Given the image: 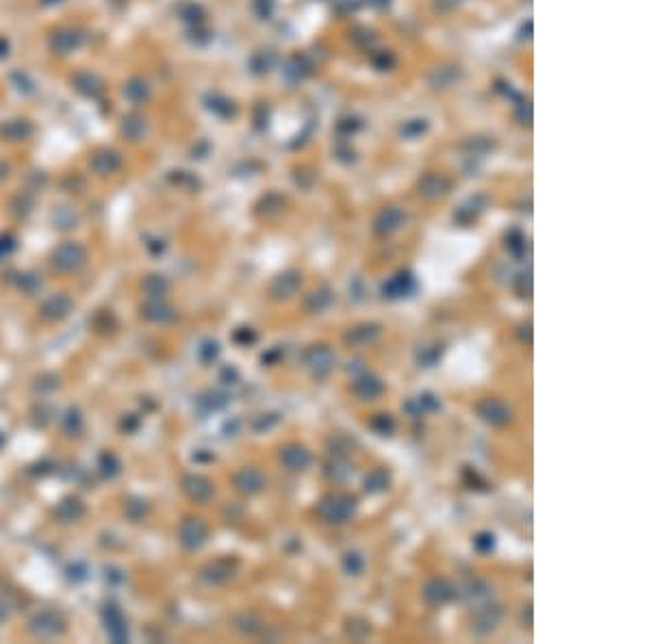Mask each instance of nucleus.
<instances>
[{
  "mask_svg": "<svg viewBox=\"0 0 651 644\" xmlns=\"http://www.w3.org/2000/svg\"><path fill=\"white\" fill-rule=\"evenodd\" d=\"M354 512H357V499L352 495H345V492H332V495H326L319 505H317V514L323 523H330V525H343L348 523Z\"/></svg>",
  "mask_w": 651,
  "mask_h": 644,
  "instance_id": "f257e3e1",
  "label": "nucleus"
},
{
  "mask_svg": "<svg viewBox=\"0 0 651 644\" xmlns=\"http://www.w3.org/2000/svg\"><path fill=\"white\" fill-rule=\"evenodd\" d=\"M209 541V525L200 516L183 519L179 527V543L185 551H198Z\"/></svg>",
  "mask_w": 651,
  "mask_h": 644,
  "instance_id": "f03ea898",
  "label": "nucleus"
},
{
  "mask_svg": "<svg viewBox=\"0 0 651 644\" xmlns=\"http://www.w3.org/2000/svg\"><path fill=\"white\" fill-rule=\"evenodd\" d=\"M85 263H87V252L79 243L68 241L52 252V265H54V269H59V272H63V274L79 272Z\"/></svg>",
  "mask_w": 651,
  "mask_h": 644,
  "instance_id": "7ed1b4c3",
  "label": "nucleus"
},
{
  "mask_svg": "<svg viewBox=\"0 0 651 644\" xmlns=\"http://www.w3.org/2000/svg\"><path fill=\"white\" fill-rule=\"evenodd\" d=\"M501 616H504V610L497 603H491V601H484L480 605H476V612H473V621H471V627L473 632L478 636H488L493 634L497 625L501 623Z\"/></svg>",
  "mask_w": 651,
  "mask_h": 644,
  "instance_id": "20e7f679",
  "label": "nucleus"
},
{
  "mask_svg": "<svg viewBox=\"0 0 651 644\" xmlns=\"http://www.w3.org/2000/svg\"><path fill=\"white\" fill-rule=\"evenodd\" d=\"M337 356L328 345H313L304 354V367L310 371L313 378H326L334 367Z\"/></svg>",
  "mask_w": 651,
  "mask_h": 644,
  "instance_id": "39448f33",
  "label": "nucleus"
},
{
  "mask_svg": "<svg viewBox=\"0 0 651 644\" xmlns=\"http://www.w3.org/2000/svg\"><path fill=\"white\" fill-rule=\"evenodd\" d=\"M28 629H31V634L35 638H41V640H50V638H57L63 634L66 629V623L63 618L59 616V614L50 612V610H43V612H37L35 616L28 623Z\"/></svg>",
  "mask_w": 651,
  "mask_h": 644,
  "instance_id": "423d86ee",
  "label": "nucleus"
},
{
  "mask_svg": "<svg viewBox=\"0 0 651 644\" xmlns=\"http://www.w3.org/2000/svg\"><path fill=\"white\" fill-rule=\"evenodd\" d=\"M237 573V562L230 558H217L200 568V579L206 586H224Z\"/></svg>",
  "mask_w": 651,
  "mask_h": 644,
  "instance_id": "0eeeda50",
  "label": "nucleus"
},
{
  "mask_svg": "<svg viewBox=\"0 0 651 644\" xmlns=\"http://www.w3.org/2000/svg\"><path fill=\"white\" fill-rule=\"evenodd\" d=\"M476 412L484 423L493 425V427H501V425L512 421V410L508 408V403H504L501 399H493V397H486V399L478 401Z\"/></svg>",
  "mask_w": 651,
  "mask_h": 644,
  "instance_id": "6e6552de",
  "label": "nucleus"
},
{
  "mask_svg": "<svg viewBox=\"0 0 651 644\" xmlns=\"http://www.w3.org/2000/svg\"><path fill=\"white\" fill-rule=\"evenodd\" d=\"M421 596L430 607H441V605L450 603L456 596V588H454V583L448 581L445 577H432L423 583Z\"/></svg>",
  "mask_w": 651,
  "mask_h": 644,
  "instance_id": "1a4fd4ad",
  "label": "nucleus"
},
{
  "mask_svg": "<svg viewBox=\"0 0 651 644\" xmlns=\"http://www.w3.org/2000/svg\"><path fill=\"white\" fill-rule=\"evenodd\" d=\"M302 287V274L295 272V269H289V272L278 274L272 284H270V297L276 299V302H283V299L293 297Z\"/></svg>",
  "mask_w": 651,
  "mask_h": 644,
  "instance_id": "9d476101",
  "label": "nucleus"
},
{
  "mask_svg": "<svg viewBox=\"0 0 651 644\" xmlns=\"http://www.w3.org/2000/svg\"><path fill=\"white\" fill-rule=\"evenodd\" d=\"M181 486H183L185 495H187L191 501H196V503H206V501H211L213 495H215L213 482H211L209 477H204V475H196V473L185 475L183 482H181Z\"/></svg>",
  "mask_w": 651,
  "mask_h": 644,
  "instance_id": "9b49d317",
  "label": "nucleus"
},
{
  "mask_svg": "<svg viewBox=\"0 0 651 644\" xmlns=\"http://www.w3.org/2000/svg\"><path fill=\"white\" fill-rule=\"evenodd\" d=\"M310 460H313L310 458V452L300 443H291L280 449V462H283V467L287 471L302 473L310 467Z\"/></svg>",
  "mask_w": 651,
  "mask_h": 644,
  "instance_id": "f8f14e48",
  "label": "nucleus"
},
{
  "mask_svg": "<svg viewBox=\"0 0 651 644\" xmlns=\"http://www.w3.org/2000/svg\"><path fill=\"white\" fill-rule=\"evenodd\" d=\"M417 291V280L410 272H399L397 276H393L391 280H387L382 284V297L384 299H399V297H408Z\"/></svg>",
  "mask_w": 651,
  "mask_h": 644,
  "instance_id": "ddd939ff",
  "label": "nucleus"
},
{
  "mask_svg": "<svg viewBox=\"0 0 651 644\" xmlns=\"http://www.w3.org/2000/svg\"><path fill=\"white\" fill-rule=\"evenodd\" d=\"M380 334H382L380 323H359V325L350 328V330L343 334V341L350 348H367V345H374V343L380 339Z\"/></svg>",
  "mask_w": 651,
  "mask_h": 644,
  "instance_id": "4468645a",
  "label": "nucleus"
},
{
  "mask_svg": "<svg viewBox=\"0 0 651 644\" xmlns=\"http://www.w3.org/2000/svg\"><path fill=\"white\" fill-rule=\"evenodd\" d=\"M352 391H354V395H357L359 399L372 401V399H378V397L384 393V384H382V380H380L378 376H374V373L363 371V373H359L357 378H354Z\"/></svg>",
  "mask_w": 651,
  "mask_h": 644,
  "instance_id": "2eb2a0df",
  "label": "nucleus"
},
{
  "mask_svg": "<svg viewBox=\"0 0 651 644\" xmlns=\"http://www.w3.org/2000/svg\"><path fill=\"white\" fill-rule=\"evenodd\" d=\"M141 312H143V317H146L148 321H152V323H161V325L172 323L176 317H179V312H176V308H174L170 302H166V299H163V297L148 299V302L143 304V308H141Z\"/></svg>",
  "mask_w": 651,
  "mask_h": 644,
  "instance_id": "dca6fc26",
  "label": "nucleus"
},
{
  "mask_svg": "<svg viewBox=\"0 0 651 644\" xmlns=\"http://www.w3.org/2000/svg\"><path fill=\"white\" fill-rule=\"evenodd\" d=\"M74 302L68 293H54L50 295L46 302L41 304V317L48 319V321H61L63 317H68L70 310H72Z\"/></svg>",
  "mask_w": 651,
  "mask_h": 644,
  "instance_id": "f3484780",
  "label": "nucleus"
},
{
  "mask_svg": "<svg viewBox=\"0 0 651 644\" xmlns=\"http://www.w3.org/2000/svg\"><path fill=\"white\" fill-rule=\"evenodd\" d=\"M234 488L239 490L241 495H259L265 488V477L259 469L246 467L234 475Z\"/></svg>",
  "mask_w": 651,
  "mask_h": 644,
  "instance_id": "a211bd4d",
  "label": "nucleus"
},
{
  "mask_svg": "<svg viewBox=\"0 0 651 644\" xmlns=\"http://www.w3.org/2000/svg\"><path fill=\"white\" fill-rule=\"evenodd\" d=\"M323 473H326V477L330 479V482L341 484V482H345V479L352 477L354 467H352V462L343 454H332L330 460L323 464Z\"/></svg>",
  "mask_w": 651,
  "mask_h": 644,
  "instance_id": "6ab92c4d",
  "label": "nucleus"
},
{
  "mask_svg": "<svg viewBox=\"0 0 651 644\" xmlns=\"http://www.w3.org/2000/svg\"><path fill=\"white\" fill-rule=\"evenodd\" d=\"M404 221V213L399 211L397 206H387L378 213L376 221H374V230L376 234H391L393 230H397Z\"/></svg>",
  "mask_w": 651,
  "mask_h": 644,
  "instance_id": "aec40b11",
  "label": "nucleus"
},
{
  "mask_svg": "<svg viewBox=\"0 0 651 644\" xmlns=\"http://www.w3.org/2000/svg\"><path fill=\"white\" fill-rule=\"evenodd\" d=\"M448 191H450L448 178H443L439 174H428V176L421 178V183H419V193L423 198H430V200H437L441 196H445Z\"/></svg>",
  "mask_w": 651,
  "mask_h": 644,
  "instance_id": "412c9836",
  "label": "nucleus"
},
{
  "mask_svg": "<svg viewBox=\"0 0 651 644\" xmlns=\"http://www.w3.org/2000/svg\"><path fill=\"white\" fill-rule=\"evenodd\" d=\"M232 627L239 634H243V636H257V634L263 632L265 623H263V618L259 616V614H254V612H241V614H237V616L232 618Z\"/></svg>",
  "mask_w": 651,
  "mask_h": 644,
  "instance_id": "4be33fe9",
  "label": "nucleus"
},
{
  "mask_svg": "<svg viewBox=\"0 0 651 644\" xmlns=\"http://www.w3.org/2000/svg\"><path fill=\"white\" fill-rule=\"evenodd\" d=\"M107 634L113 642H124L128 640V627L126 621L122 616L120 610H115V605H111L107 610Z\"/></svg>",
  "mask_w": 651,
  "mask_h": 644,
  "instance_id": "5701e85b",
  "label": "nucleus"
},
{
  "mask_svg": "<svg viewBox=\"0 0 651 644\" xmlns=\"http://www.w3.org/2000/svg\"><path fill=\"white\" fill-rule=\"evenodd\" d=\"M334 302V293L332 289L328 287H321L313 293H308L306 299H304V308L310 312V314H317V312H323L330 304Z\"/></svg>",
  "mask_w": 651,
  "mask_h": 644,
  "instance_id": "b1692460",
  "label": "nucleus"
},
{
  "mask_svg": "<svg viewBox=\"0 0 651 644\" xmlns=\"http://www.w3.org/2000/svg\"><path fill=\"white\" fill-rule=\"evenodd\" d=\"M463 594H465V598H467L469 603L480 605V603H484V601H491L493 590H491V586H488L486 581H482V579H473V581H469L467 586H465Z\"/></svg>",
  "mask_w": 651,
  "mask_h": 644,
  "instance_id": "393cba45",
  "label": "nucleus"
},
{
  "mask_svg": "<svg viewBox=\"0 0 651 644\" xmlns=\"http://www.w3.org/2000/svg\"><path fill=\"white\" fill-rule=\"evenodd\" d=\"M391 484V475L387 469H374L369 471L365 482H363V488L369 492V495H378V492H384Z\"/></svg>",
  "mask_w": 651,
  "mask_h": 644,
  "instance_id": "a878e982",
  "label": "nucleus"
},
{
  "mask_svg": "<svg viewBox=\"0 0 651 644\" xmlns=\"http://www.w3.org/2000/svg\"><path fill=\"white\" fill-rule=\"evenodd\" d=\"M54 514L61 519L63 523H74V521H79V519L85 514V505H83L81 499L68 497V499H63L61 503L57 505Z\"/></svg>",
  "mask_w": 651,
  "mask_h": 644,
  "instance_id": "bb28decb",
  "label": "nucleus"
},
{
  "mask_svg": "<svg viewBox=\"0 0 651 644\" xmlns=\"http://www.w3.org/2000/svg\"><path fill=\"white\" fill-rule=\"evenodd\" d=\"M143 293L148 295V299H157V297H166V293L170 291V282L166 276H148L143 280Z\"/></svg>",
  "mask_w": 651,
  "mask_h": 644,
  "instance_id": "cd10ccee",
  "label": "nucleus"
},
{
  "mask_svg": "<svg viewBox=\"0 0 651 644\" xmlns=\"http://www.w3.org/2000/svg\"><path fill=\"white\" fill-rule=\"evenodd\" d=\"M369 427H372L378 436H393L395 432V419L387 412L374 414V419L369 421Z\"/></svg>",
  "mask_w": 651,
  "mask_h": 644,
  "instance_id": "c85d7f7f",
  "label": "nucleus"
},
{
  "mask_svg": "<svg viewBox=\"0 0 651 644\" xmlns=\"http://www.w3.org/2000/svg\"><path fill=\"white\" fill-rule=\"evenodd\" d=\"M341 566L348 575H361L365 571V556L361 551H348L341 560Z\"/></svg>",
  "mask_w": 651,
  "mask_h": 644,
  "instance_id": "c756f323",
  "label": "nucleus"
},
{
  "mask_svg": "<svg viewBox=\"0 0 651 644\" xmlns=\"http://www.w3.org/2000/svg\"><path fill=\"white\" fill-rule=\"evenodd\" d=\"M506 248H508V252L512 254L514 259H523L525 254H528V241H525V237H523L521 232H517V230H512V232L506 234Z\"/></svg>",
  "mask_w": 651,
  "mask_h": 644,
  "instance_id": "7c9ffc66",
  "label": "nucleus"
},
{
  "mask_svg": "<svg viewBox=\"0 0 651 644\" xmlns=\"http://www.w3.org/2000/svg\"><path fill=\"white\" fill-rule=\"evenodd\" d=\"M441 354H443V348H441V345H425V348L419 350L417 361H419L421 367H434V365L439 363Z\"/></svg>",
  "mask_w": 651,
  "mask_h": 644,
  "instance_id": "2f4dec72",
  "label": "nucleus"
},
{
  "mask_svg": "<svg viewBox=\"0 0 651 644\" xmlns=\"http://www.w3.org/2000/svg\"><path fill=\"white\" fill-rule=\"evenodd\" d=\"M345 632H348V636H352L354 640H365V638L369 636V632H372V627H369V623L363 621V618H350V621H348V627H345Z\"/></svg>",
  "mask_w": 651,
  "mask_h": 644,
  "instance_id": "473e14b6",
  "label": "nucleus"
},
{
  "mask_svg": "<svg viewBox=\"0 0 651 644\" xmlns=\"http://www.w3.org/2000/svg\"><path fill=\"white\" fill-rule=\"evenodd\" d=\"M473 547L480 553H491L495 549V536L491 532H480L473 536Z\"/></svg>",
  "mask_w": 651,
  "mask_h": 644,
  "instance_id": "72a5a7b5",
  "label": "nucleus"
},
{
  "mask_svg": "<svg viewBox=\"0 0 651 644\" xmlns=\"http://www.w3.org/2000/svg\"><path fill=\"white\" fill-rule=\"evenodd\" d=\"M514 293L521 299L532 297V274H519L514 280Z\"/></svg>",
  "mask_w": 651,
  "mask_h": 644,
  "instance_id": "f704fd0d",
  "label": "nucleus"
},
{
  "mask_svg": "<svg viewBox=\"0 0 651 644\" xmlns=\"http://www.w3.org/2000/svg\"><path fill=\"white\" fill-rule=\"evenodd\" d=\"M417 401H419V406H421L423 414H425V412H437V410L441 408L439 397L432 395V393H421V395L417 397Z\"/></svg>",
  "mask_w": 651,
  "mask_h": 644,
  "instance_id": "c9c22d12",
  "label": "nucleus"
},
{
  "mask_svg": "<svg viewBox=\"0 0 651 644\" xmlns=\"http://www.w3.org/2000/svg\"><path fill=\"white\" fill-rule=\"evenodd\" d=\"M202 403L206 406V410H219V408H224L226 403H228V397L213 391V393H209V395L202 399Z\"/></svg>",
  "mask_w": 651,
  "mask_h": 644,
  "instance_id": "e433bc0d",
  "label": "nucleus"
},
{
  "mask_svg": "<svg viewBox=\"0 0 651 644\" xmlns=\"http://www.w3.org/2000/svg\"><path fill=\"white\" fill-rule=\"evenodd\" d=\"M217 354H219V345L215 341H204L202 343V348H200V358L204 363H213L215 358H217Z\"/></svg>",
  "mask_w": 651,
  "mask_h": 644,
  "instance_id": "4c0bfd02",
  "label": "nucleus"
},
{
  "mask_svg": "<svg viewBox=\"0 0 651 644\" xmlns=\"http://www.w3.org/2000/svg\"><path fill=\"white\" fill-rule=\"evenodd\" d=\"M63 421H68L72 427L68 430V434H79L81 430H83V419H81V412L79 410H74V408H70L68 412H66V419Z\"/></svg>",
  "mask_w": 651,
  "mask_h": 644,
  "instance_id": "58836bf2",
  "label": "nucleus"
},
{
  "mask_svg": "<svg viewBox=\"0 0 651 644\" xmlns=\"http://www.w3.org/2000/svg\"><path fill=\"white\" fill-rule=\"evenodd\" d=\"M278 414H263L259 421L254 423V430L257 432H263V430H270V427H274L276 423H278Z\"/></svg>",
  "mask_w": 651,
  "mask_h": 644,
  "instance_id": "ea45409f",
  "label": "nucleus"
},
{
  "mask_svg": "<svg viewBox=\"0 0 651 644\" xmlns=\"http://www.w3.org/2000/svg\"><path fill=\"white\" fill-rule=\"evenodd\" d=\"M517 339H519L523 345H532V323L530 321H525L517 328Z\"/></svg>",
  "mask_w": 651,
  "mask_h": 644,
  "instance_id": "a19ab883",
  "label": "nucleus"
},
{
  "mask_svg": "<svg viewBox=\"0 0 651 644\" xmlns=\"http://www.w3.org/2000/svg\"><path fill=\"white\" fill-rule=\"evenodd\" d=\"M254 339H257V334H254L252 328H241V330L234 332V341L241 343V345H248V343H252Z\"/></svg>",
  "mask_w": 651,
  "mask_h": 644,
  "instance_id": "79ce46f5",
  "label": "nucleus"
},
{
  "mask_svg": "<svg viewBox=\"0 0 651 644\" xmlns=\"http://www.w3.org/2000/svg\"><path fill=\"white\" fill-rule=\"evenodd\" d=\"M404 410H406V412H408L410 416H421V414H423V410H421V406H419L417 397L408 399V401L404 403Z\"/></svg>",
  "mask_w": 651,
  "mask_h": 644,
  "instance_id": "37998d69",
  "label": "nucleus"
},
{
  "mask_svg": "<svg viewBox=\"0 0 651 644\" xmlns=\"http://www.w3.org/2000/svg\"><path fill=\"white\" fill-rule=\"evenodd\" d=\"M521 618H523V625H525V627H532V603L523 605Z\"/></svg>",
  "mask_w": 651,
  "mask_h": 644,
  "instance_id": "c03bdc74",
  "label": "nucleus"
},
{
  "mask_svg": "<svg viewBox=\"0 0 651 644\" xmlns=\"http://www.w3.org/2000/svg\"><path fill=\"white\" fill-rule=\"evenodd\" d=\"M221 378H226V380H237V371H234V369H226V371H224V376H221Z\"/></svg>",
  "mask_w": 651,
  "mask_h": 644,
  "instance_id": "a18cd8bd",
  "label": "nucleus"
},
{
  "mask_svg": "<svg viewBox=\"0 0 651 644\" xmlns=\"http://www.w3.org/2000/svg\"><path fill=\"white\" fill-rule=\"evenodd\" d=\"M0 623H3V610H0Z\"/></svg>",
  "mask_w": 651,
  "mask_h": 644,
  "instance_id": "49530a36",
  "label": "nucleus"
}]
</instances>
